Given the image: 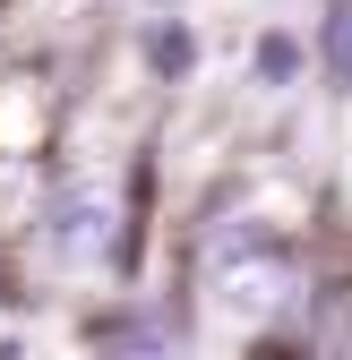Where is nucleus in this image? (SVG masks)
Masks as SVG:
<instances>
[{
  "label": "nucleus",
  "mask_w": 352,
  "mask_h": 360,
  "mask_svg": "<svg viewBox=\"0 0 352 360\" xmlns=\"http://www.w3.org/2000/svg\"><path fill=\"white\" fill-rule=\"evenodd\" d=\"M112 240V223H103V206H86V198H69V223H61V249L69 257H86V249H103Z\"/></svg>",
  "instance_id": "3"
},
{
  "label": "nucleus",
  "mask_w": 352,
  "mask_h": 360,
  "mask_svg": "<svg viewBox=\"0 0 352 360\" xmlns=\"http://www.w3.org/2000/svg\"><path fill=\"white\" fill-rule=\"evenodd\" d=\"M138 9H163V0H138Z\"/></svg>",
  "instance_id": "6"
},
{
  "label": "nucleus",
  "mask_w": 352,
  "mask_h": 360,
  "mask_svg": "<svg viewBox=\"0 0 352 360\" xmlns=\"http://www.w3.org/2000/svg\"><path fill=\"white\" fill-rule=\"evenodd\" d=\"M318 52H327V69H335V77H352V0H335V9H327Z\"/></svg>",
  "instance_id": "4"
},
{
  "label": "nucleus",
  "mask_w": 352,
  "mask_h": 360,
  "mask_svg": "<svg viewBox=\"0 0 352 360\" xmlns=\"http://www.w3.org/2000/svg\"><path fill=\"white\" fill-rule=\"evenodd\" d=\"M292 300H301V275H292V257H275L267 240H232V249L206 257V309H232V318L267 326Z\"/></svg>",
  "instance_id": "1"
},
{
  "label": "nucleus",
  "mask_w": 352,
  "mask_h": 360,
  "mask_svg": "<svg viewBox=\"0 0 352 360\" xmlns=\"http://www.w3.org/2000/svg\"><path fill=\"white\" fill-rule=\"evenodd\" d=\"M258 69H267V77H292L301 69V43L292 34H267V43H258Z\"/></svg>",
  "instance_id": "5"
},
{
  "label": "nucleus",
  "mask_w": 352,
  "mask_h": 360,
  "mask_svg": "<svg viewBox=\"0 0 352 360\" xmlns=\"http://www.w3.org/2000/svg\"><path fill=\"white\" fill-rule=\"evenodd\" d=\"M138 52H146V69H155V77H189V60H198V43H189V26H163V18H155Z\"/></svg>",
  "instance_id": "2"
}]
</instances>
